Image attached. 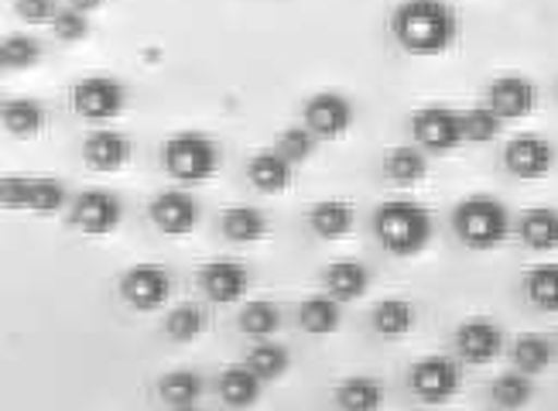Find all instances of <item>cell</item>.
<instances>
[{
  "mask_svg": "<svg viewBox=\"0 0 558 411\" xmlns=\"http://www.w3.org/2000/svg\"><path fill=\"white\" fill-rule=\"evenodd\" d=\"M391 32L411 56H442L459 35V21L446 0H404L391 17Z\"/></svg>",
  "mask_w": 558,
  "mask_h": 411,
  "instance_id": "1",
  "label": "cell"
},
{
  "mask_svg": "<svg viewBox=\"0 0 558 411\" xmlns=\"http://www.w3.org/2000/svg\"><path fill=\"white\" fill-rule=\"evenodd\" d=\"M380 247L395 257H415L432 240V213L418 203H384L374 216Z\"/></svg>",
  "mask_w": 558,
  "mask_h": 411,
  "instance_id": "2",
  "label": "cell"
},
{
  "mask_svg": "<svg viewBox=\"0 0 558 411\" xmlns=\"http://www.w3.org/2000/svg\"><path fill=\"white\" fill-rule=\"evenodd\" d=\"M452 230L473 251H494L511 233V213L494 196H470L456 206Z\"/></svg>",
  "mask_w": 558,
  "mask_h": 411,
  "instance_id": "3",
  "label": "cell"
},
{
  "mask_svg": "<svg viewBox=\"0 0 558 411\" xmlns=\"http://www.w3.org/2000/svg\"><path fill=\"white\" fill-rule=\"evenodd\" d=\"M216 165H220V152H216V144L206 134L189 131V134H175L165 144V168L179 182L189 185L206 182L216 172Z\"/></svg>",
  "mask_w": 558,
  "mask_h": 411,
  "instance_id": "4",
  "label": "cell"
},
{
  "mask_svg": "<svg viewBox=\"0 0 558 411\" xmlns=\"http://www.w3.org/2000/svg\"><path fill=\"white\" fill-rule=\"evenodd\" d=\"M411 134H415L418 148L435 152V155H449L463 144V113L449 110V107H425L411 117Z\"/></svg>",
  "mask_w": 558,
  "mask_h": 411,
  "instance_id": "5",
  "label": "cell"
},
{
  "mask_svg": "<svg viewBox=\"0 0 558 411\" xmlns=\"http://www.w3.org/2000/svg\"><path fill=\"white\" fill-rule=\"evenodd\" d=\"M72 107H76L80 117L86 120H113L124 113L128 107V89L124 83H117L110 76H86L72 89Z\"/></svg>",
  "mask_w": 558,
  "mask_h": 411,
  "instance_id": "6",
  "label": "cell"
},
{
  "mask_svg": "<svg viewBox=\"0 0 558 411\" xmlns=\"http://www.w3.org/2000/svg\"><path fill=\"white\" fill-rule=\"evenodd\" d=\"M124 220V206L107 189H86L72 200V223L89 237H107Z\"/></svg>",
  "mask_w": 558,
  "mask_h": 411,
  "instance_id": "7",
  "label": "cell"
},
{
  "mask_svg": "<svg viewBox=\"0 0 558 411\" xmlns=\"http://www.w3.org/2000/svg\"><path fill=\"white\" fill-rule=\"evenodd\" d=\"M459 384H463V374H459V364L449 356H425L411 367V391L428 404H442L456 398Z\"/></svg>",
  "mask_w": 558,
  "mask_h": 411,
  "instance_id": "8",
  "label": "cell"
},
{
  "mask_svg": "<svg viewBox=\"0 0 558 411\" xmlns=\"http://www.w3.org/2000/svg\"><path fill=\"white\" fill-rule=\"evenodd\" d=\"M120 295L137 312H155L172 295V278H168V271L158 268V264H137V268H131L124 281H120Z\"/></svg>",
  "mask_w": 558,
  "mask_h": 411,
  "instance_id": "9",
  "label": "cell"
},
{
  "mask_svg": "<svg viewBox=\"0 0 558 411\" xmlns=\"http://www.w3.org/2000/svg\"><path fill=\"white\" fill-rule=\"evenodd\" d=\"M353 124V104L343 93H315L305 104V128L315 137H343Z\"/></svg>",
  "mask_w": 558,
  "mask_h": 411,
  "instance_id": "10",
  "label": "cell"
},
{
  "mask_svg": "<svg viewBox=\"0 0 558 411\" xmlns=\"http://www.w3.org/2000/svg\"><path fill=\"white\" fill-rule=\"evenodd\" d=\"M504 165L518 179H545L555 168V148L538 134H521L514 141H507Z\"/></svg>",
  "mask_w": 558,
  "mask_h": 411,
  "instance_id": "11",
  "label": "cell"
},
{
  "mask_svg": "<svg viewBox=\"0 0 558 411\" xmlns=\"http://www.w3.org/2000/svg\"><path fill=\"white\" fill-rule=\"evenodd\" d=\"M487 107L500 120H521L527 113H535L538 107V86L524 76H500L487 89Z\"/></svg>",
  "mask_w": 558,
  "mask_h": 411,
  "instance_id": "12",
  "label": "cell"
},
{
  "mask_svg": "<svg viewBox=\"0 0 558 411\" xmlns=\"http://www.w3.org/2000/svg\"><path fill=\"white\" fill-rule=\"evenodd\" d=\"M151 220L168 237H185L199 223V203L182 189H168L151 203Z\"/></svg>",
  "mask_w": 558,
  "mask_h": 411,
  "instance_id": "13",
  "label": "cell"
},
{
  "mask_svg": "<svg viewBox=\"0 0 558 411\" xmlns=\"http://www.w3.org/2000/svg\"><path fill=\"white\" fill-rule=\"evenodd\" d=\"M456 350L466 364H490L504 353V333L490 319H470L456 329Z\"/></svg>",
  "mask_w": 558,
  "mask_h": 411,
  "instance_id": "14",
  "label": "cell"
},
{
  "mask_svg": "<svg viewBox=\"0 0 558 411\" xmlns=\"http://www.w3.org/2000/svg\"><path fill=\"white\" fill-rule=\"evenodd\" d=\"M247 268L244 264H236V261H209L206 268L199 271V285H203V292L209 302L216 305H230L236 302L240 295L247 292Z\"/></svg>",
  "mask_w": 558,
  "mask_h": 411,
  "instance_id": "15",
  "label": "cell"
},
{
  "mask_svg": "<svg viewBox=\"0 0 558 411\" xmlns=\"http://www.w3.org/2000/svg\"><path fill=\"white\" fill-rule=\"evenodd\" d=\"M83 158L96 172H117L131 158V141L117 131H93L83 144Z\"/></svg>",
  "mask_w": 558,
  "mask_h": 411,
  "instance_id": "16",
  "label": "cell"
},
{
  "mask_svg": "<svg viewBox=\"0 0 558 411\" xmlns=\"http://www.w3.org/2000/svg\"><path fill=\"white\" fill-rule=\"evenodd\" d=\"M326 288L339 302H356L371 288V271L363 268L360 261H350V257L332 261L326 268Z\"/></svg>",
  "mask_w": 558,
  "mask_h": 411,
  "instance_id": "17",
  "label": "cell"
},
{
  "mask_svg": "<svg viewBox=\"0 0 558 411\" xmlns=\"http://www.w3.org/2000/svg\"><path fill=\"white\" fill-rule=\"evenodd\" d=\"M247 179L254 182V189L268 192V196H278L291 185V161L281 152H260L251 158Z\"/></svg>",
  "mask_w": 558,
  "mask_h": 411,
  "instance_id": "18",
  "label": "cell"
},
{
  "mask_svg": "<svg viewBox=\"0 0 558 411\" xmlns=\"http://www.w3.org/2000/svg\"><path fill=\"white\" fill-rule=\"evenodd\" d=\"M521 240L531 251H555L558 247V213L548 206H535L521 216Z\"/></svg>",
  "mask_w": 558,
  "mask_h": 411,
  "instance_id": "19",
  "label": "cell"
},
{
  "mask_svg": "<svg viewBox=\"0 0 558 411\" xmlns=\"http://www.w3.org/2000/svg\"><path fill=\"white\" fill-rule=\"evenodd\" d=\"M260 377L251 371V367H227L223 377H220V398L236 408V411H244L251 404H257L260 398Z\"/></svg>",
  "mask_w": 558,
  "mask_h": 411,
  "instance_id": "20",
  "label": "cell"
},
{
  "mask_svg": "<svg viewBox=\"0 0 558 411\" xmlns=\"http://www.w3.org/2000/svg\"><path fill=\"white\" fill-rule=\"evenodd\" d=\"M299 323L312 336H329V333H336L339 323H343V309H339V299H332V295H315V299L302 302Z\"/></svg>",
  "mask_w": 558,
  "mask_h": 411,
  "instance_id": "21",
  "label": "cell"
},
{
  "mask_svg": "<svg viewBox=\"0 0 558 411\" xmlns=\"http://www.w3.org/2000/svg\"><path fill=\"white\" fill-rule=\"evenodd\" d=\"M308 223L323 240H339V237H347L353 227V206L339 203V200L315 203V209L308 213Z\"/></svg>",
  "mask_w": 558,
  "mask_h": 411,
  "instance_id": "22",
  "label": "cell"
},
{
  "mask_svg": "<svg viewBox=\"0 0 558 411\" xmlns=\"http://www.w3.org/2000/svg\"><path fill=\"white\" fill-rule=\"evenodd\" d=\"M223 233L233 244H254V240L268 233V216L254 206H230L223 213Z\"/></svg>",
  "mask_w": 558,
  "mask_h": 411,
  "instance_id": "23",
  "label": "cell"
},
{
  "mask_svg": "<svg viewBox=\"0 0 558 411\" xmlns=\"http://www.w3.org/2000/svg\"><path fill=\"white\" fill-rule=\"evenodd\" d=\"M0 113H4L8 134H14V137H35L45 128V107L38 100H32V96H17V100H8Z\"/></svg>",
  "mask_w": 558,
  "mask_h": 411,
  "instance_id": "24",
  "label": "cell"
},
{
  "mask_svg": "<svg viewBox=\"0 0 558 411\" xmlns=\"http://www.w3.org/2000/svg\"><path fill=\"white\" fill-rule=\"evenodd\" d=\"M158 395L172 408H192L203 395V377L192 371H172L158 380Z\"/></svg>",
  "mask_w": 558,
  "mask_h": 411,
  "instance_id": "25",
  "label": "cell"
},
{
  "mask_svg": "<svg viewBox=\"0 0 558 411\" xmlns=\"http://www.w3.org/2000/svg\"><path fill=\"white\" fill-rule=\"evenodd\" d=\"M380 398L384 391L374 377H350L336 388V401L343 411H377Z\"/></svg>",
  "mask_w": 558,
  "mask_h": 411,
  "instance_id": "26",
  "label": "cell"
},
{
  "mask_svg": "<svg viewBox=\"0 0 558 411\" xmlns=\"http://www.w3.org/2000/svg\"><path fill=\"white\" fill-rule=\"evenodd\" d=\"M384 172L398 185H415V182L425 179L428 161H425V155L418 148H395V152H387V158H384Z\"/></svg>",
  "mask_w": 558,
  "mask_h": 411,
  "instance_id": "27",
  "label": "cell"
},
{
  "mask_svg": "<svg viewBox=\"0 0 558 411\" xmlns=\"http://www.w3.org/2000/svg\"><path fill=\"white\" fill-rule=\"evenodd\" d=\"M527 299L542 312H558V264H538L524 278Z\"/></svg>",
  "mask_w": 558,
  "mask_h": 411,
  "instance_id": "28",
  "label": "cell"
},
{
  "mask_svg": "<svg viewBox=\"0 0 558 411\" xmlns=\"http://www.w3.org/2000/svg\"><path fill=\"white\" fill-rule=\"evenodd\" d=\"M514 364L521 374H542L548 364H551V343L545 340L542 333H524L518 336V343H514Z\"/></svg>",
  "mask_w": 558,
  "mask_h": 411,
  "instance_id": "29",
  "label": "cell"
},
{
  "mask_svg": "<svg viewBox=\"0 0 558 411\" xmlns=\"http://www.w3.org/2000/svg\"><path fill=\"white\" fill-rule=\"evenodd\" d=\"M411 326H415V309H411L404 299H384L377 309H374V329L380 336H404Z\"/></svg>",
  "mask_w": 558,
  "mask_h": 411,
  "instance_id": "30",
  "label": "cell"
},
{
  "mask_svg": "<svg viewBox=\"0 0 558 411\" xmlns=\"http://www.w3.org/2000/svg\"><path fill=\"white\" fill-rule=\"evenodd\" d=\"M278 326H281V312L271 302H251L240 312V329L254 336V340H268V336L278 333Z\"/></svg>",
  "mask_w": 558,
  "mask_h": 411,
  "instance_id": "31",
  "label": "cell"
},
{
  "mask_svg": "<svg viewBox=\"0 0 558 411\" xmlns=\"http://www.w3.org/2000/svg\"><path fill=\"white\" fill-rule=\"evenodd\" d=\"M41 59V45L32 35H8L0 41V65L8 72H21V69H32Z\"/></svg>",
  "mask_w": 558,
  "mask_h": 411,
  "instance_id": "32",
  "label": "cell"
},
{
  "mask_svg": "<svg viewBox=\"0 0 558 411\" xmlns=\"http://www.w3.org/2000/svg\"><path fill=\"white\" fill-rule=\"evenodd\" d=\"M288 364H291V356H288V350L284 347H278V343H257L251 353H247V367L260 377V380H278L284 371H288Z\"/></svg>",
  "mask_w": 558,
  "mask_h": 411,
  "instance_id": "33",
  "label": "cell"
},
{
  "mask_svg": "<svg viewBox=\"0 0 558 411\" xmlns=\"http://www.w3.org/2000/svg\"><path fill=\"white\" fill-rule=\"evenodd\" d=\"M531 398H535V384H531V377L527 374H504V377H497V384H494V401L504 408V411H518V408H524Z\"/></svg>",
  "mask_w": 558,
  "mask_h": 411,
  "instance_id": "34",
  "label": "cell"
},
{
  "mask_svg": "<svg viewBox=\"0 0 558 411\" xmlns=\"http://www.w3.org/2000/svg\"><path fill=\"white\" fill-rule=\"evenodd\" d=\"M504 131V120L490 107H470L463 110V137L473 144H490Z\"/></svg>",
  "mask_w": 558,
  "mask_h": 411,
  "instance_id": "35",
  "label": "cell"
},
{
  "mask_svg": "<svg viewBox=\"0 0 558 411\" xmlns=\"http://www.w3.org/2000/svg\"><path fill=\"white\" fill-rule=\"evenodd\" d=\"M203 329H206V316L196 305H179L172 309V316H168V336L179 343L196 340V336H203Z\"/></svg>",
  "mask_w": 558,
  "mask_h": 411,
  "instance_id": "36",
  "label": "cell"
},
{
  "mask_svg": "<svg viewBox=\"0 0 558 411\" xmlns=\"http://www.w3.org/2000/svg\"><path fill=\"white\" fill-rule=\"evenodd\" d=\"M65 206V189L56 179H32V200L28 209L35 213H59Z\"/></svg>",
  "mask_w": 558,
  "mask_h": 411,
  "instance_id": "37",
  "label": "cell"
},
{
  "mask_svg": "<svg viewBox=\"0 0 558 411\" xmlns=\"http://www.w3.org/2000/svg\"><path fill=\"white\" fill-rule=\"evenodd\" d=\"M278 152L291 161V165H299L305 161L312 152H315V134L308 128H288L281 137H278Z\"/></svg>",
  "mask_w": 558,
  "mask_h": 411,
  "instance_id": "38",
  "label": "cell"
},
{
  "mask_svg": "<svg viewBox=\"0 0 558 411\" xmlns=\"http://www.w3.org/2000/svg\"><path fill=\"white\" fill-rule=\"evenodd\" d=\"M52 32H56L59 41H69V45L72 41H83L89 35V17L83 11H76V8H65V11L56 14Z\"/></svg>",
  "mask_w": 558,
  "mask_h": 411,
  "instance_id": "39",
  "label": "cell"
},
{
  "mask_svg": "<svg viewBox=\"0 0 558 411\" xmlns=\"http://www.w3.org/2000/svg\"><path fill=\"white\" fill-rule=\"evenodd\" d=\"M28 200H32V179L4 176V182H0V203L8 209H28Z\"/></svg>",
  "mask_w": 558,
  "mask_h": 411,
  "instance_id": "40",
  "label": "cell"
},
{
  "mask_svg": "<svg viewBox=\"0 0 558 411\" xmlns=\"http://www.w3.org/2000/svg\"><path fill=\"white\" fill-rule=\"evenodd\" d=\"M14 11H17V17L32 21V24L56 21V14H59L56 0H14Z\"/></svg>",
  "mask_w": 558,
  "mask_h": 411,
  "instance_id": "41",
  "label": "cell"
},
{
  "mask_svg": "<svg viewBox=\"0 0 558 411\" xmlns=\"http://www.w3.org/2000/svg\"><path fill=\"white\" fill-rule=\"evenodd\" d=\"M100 4H104V0H69V8H76V11H83V14L96 11Z\"/></svg>",
  "mask_w": 558,
  "mask_h": 411,
  "instance_id": "42",
  "label": "cell"
},
{
  "mask_svg": "<svg viewBox=\"0 0 558 411\" xmlns=\"http://www.w3.org/2000/svg\"><path fill=\"white\" fill-rule=\"evenodd\" d=\"M172 411H199L196 404H192V408H172Z\"/></svg>",
  "mask_w": 558,
  "mask_h": 411,
  "instance_id": "43",
  "label": "cell"
}]
</instances>
